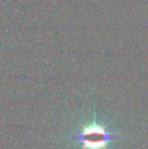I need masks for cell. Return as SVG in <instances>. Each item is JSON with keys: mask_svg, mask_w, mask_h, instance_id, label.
<instances>
[{"mask_svg": "<svg viewBox=\"0 0 148 149\" xmlns=\"http://www.w3.org/2000/svg\"><path fill=\"white\" fill-rule=\"evenodd\" d=\"M109 133L104 127L99 125H91L85 127L80 135L83 148L85 149H103L106 148Z\"/></svg>", "mask_w": 148, "mask_h": 149, "instance_id": "6da1fadb", "label": "cell"}]
</instances>
